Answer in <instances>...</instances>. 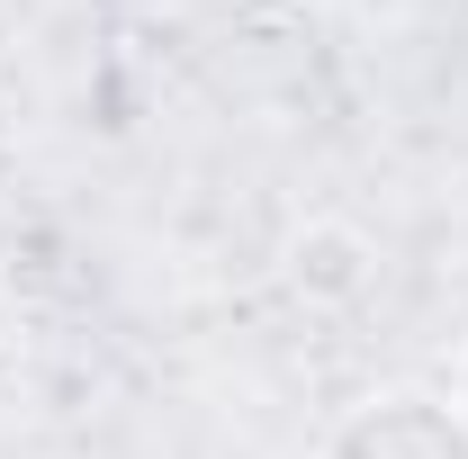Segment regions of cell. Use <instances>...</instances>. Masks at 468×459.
<instances>
[{
    "label": "cell",
    "instance_id": "obj_1",
    "mask_svg": "<svg viewBox=\"0 0 468 459\" xmlns=\"http://www.w3.org/2000/svg\"><path fill=\"white\" fill-rule=\"evenodd\" d=\"M315 459H468V423L451 414V397L388 388V397L351 405Z\"/></svg>",
    "mask_w": 468,
    "mask_h": 459
},
{
    "label": "cell",
    "instance_id": "obj_2",
    "mask_svg": "<svg viewBox=\"0 0 468 459\" xmlns=\"http://www.w3.org/2000/svg\"><path fill=\"white\" fill-rule=\"evenodd\" d=\"M280 280H289L306 306H351V297H369V280H378V243L360 226H343V217H315V226L289 234Z\"/></svg>",
    "mask_w": 468,
    "mask_h": 459
},
{
    "label": "cell",
    "instance_id": "obj_3",
    "mask_svg": "<svg viewBox=\"0 0 468 459\" xmlns=\"http://www.w3.org/2000/svg\"><path fill=\"white\" fill-rule=\"evenodd\" d=\"M451 414L468 423V351H460V369H451Z\"/></svg>",
    "mask_w": 468,
    "mask_h": 459
}]
</instances>
